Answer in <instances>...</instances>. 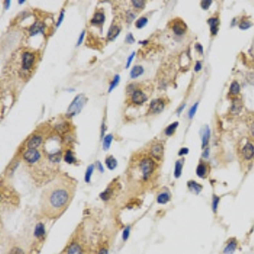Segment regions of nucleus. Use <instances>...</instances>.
Wrapping results in <instances>:
<instances>
[{
	"label": "nucleus",
	"instance_id": "ea45409f",
	"mask_svg": "<svg viewBox=\"0 0 254 254\" xmlns=\"http://www.w3.org/2000/svg\"><path fill=\"white\" fill-rule=\"evenodd\" d=\"M134 19H135L134 14H132V12L131 11L127 12V14H126V20H127V21H128L129 23L132 22Z\"/></svg>",
	"mask_w": 254,
	"mask_h": 254
},
{
	"label": "nucleus",
	"instance_id": "0eeeda50",
	"mask_svg": "<svg viewBox=\"0 0 254 254\" xmlns=\"http://www.w3.org/2000/svg\"><path fill=\"white\" fill-rule=\"evenodd\" d=\"M147 96L146 94L144 93L141 90H136L133 92L132 97V102L137 104V105H141L142 104L143 102L147 101Z\"/></svg>",
	"mask_w": 254,
	"mask_h": 254
},
{
	"label": "nucleus",
	"instance_id": "6e6d98bb",
	"mask_svg": "<svg viewBox=\"0 0 254 254\" xmlns=\"http://www.w3.org/2000/svg\"><path fill=\"white\" fill-rule=\"evenodd\" d=\"M99 254H107V251H106L105 249H102V250L100 251Z\"/></svg>",
	"mask_w": 254,
	"mask_h": 254
},
{
	"label": "nucleus",
	"instance_id": "20e7f679",
	"mask_svg": "<svg viewBox=\"0 0 254 254\" xmlns=\"http://www.w3.org/2000/svg\"><path fill=\"white\" fill-rule=\"evenodd\" d=\"M35 63V55L31 52H25L22 55V68L25 70H29Z\"/></svg>",
	"mask_w": 254,
	"mask_h": 254
},
{
	"label": "nucleus",
	"instance_id": "ddd939ff",
	"mask_svg": "<svg viewBox=\"0 0 254 254\" xmlns=\"http://www.w3.org/2000/svg\"><path fill=\"white\" fill-rule=\"evenodd\" d=\"M44 32V25L41 22H36L35 24H33L31 28H30V35L34 36L37 33Z\"/></svg>",
	"mask_w": 254,
	"mask_h": 254
},
{
	"label": "nucleus",
	"instance_id": "3c124183",
	"mask_svg": "<svg viewBox=\"0 0 254 254\" xmlns=\"http://www.w3.org/2000/svg\"><path fill=\"white\" fill-rule=\"evenodd\" d=\"M4 5H5V9H9V6L10 5V1H4Z\"/></svg>",
	"mask_w": 254,
	"mask_h": 254
},
{
	"label": "nucleus",
	"instance_id": "c9c22d12",
	"mask_svg": "<svg viewBox=\"0 0 254 254\" xmlns=\"http://www.w3.org/2000/svg\"><path fill=\"white\" fill-rule=\"evenodd\" d=\"M60 158H61V155H60V152H54L53 154L50 155V160L52 162H58L60 160Z\"/></svg>",
	"mask_w": 254,
	"mask_h": 254
},
{
	"label": "nucleus",
	"instance_id": "4be33fe9",
	"mask_svg": "<svg viewBox=\"0 0 254 254\" xmlns=\"http://www.w3.org/2000/svg\"><path fill=\"white\" fill-rule=\"evenodd\" d=\"M169 200V194L167 192H162L157 197V202L160 204H164Z\"/></svg>",
	"mask_w": 254,
	"mask_h": 254
},
{
	"label": "nucleus",
	"instance_id": "a18cd8bd",
	"mask_svg": "<svg viewBox=\"0 0 254 254\" xmlns=\"http://www.w3.org/2000/svg\"><path fill=\"white\" fill-rule=\"evenodd\" d=\"M84 37H85V32H82V34H81V36H80L79 40H78V42H77V46H79V45L82 44V41H83V39H84Z\"/></svg>",
	"mask_w": 254,
	"mask_h": 254
},
{
	"label": "nucleus",
	"instance_id": "a211bd4d",
	"mask_svg": "<svg viewBox=\"0 0 254 254\" xmlns=\"http://www.w3.org/2000/svg\"><path fill=\"white\" fill-rule=\"evenodd\" d=\"M67 254H82V249L77 243H72L68 247Z\"/></svg>",
	"mask_w": 254,
	"mask_h": 254
},
{
	"label": "nucleus",
	"instance_id": "39448f33",
	"mask_svg": "<svg viewBox=\"0 0 254 254\" xmlns=\"http://www.w3.org/2000/svg\"><path fill=\"white\" fill-rule=\"evenodd\" d=\"M24 159L30 164H34L40 159V152L36 149H28L24 153Z\"/></svg>",
	"mask_w": 254,
	"mask_h": 254
},
{
	"label": "nucleus",
	"instance_id": "4d7b16f0",
	"mask_svg": "<svg viewBox=\"0 0 254 254\" xmlns=\"http://www.w3.org/2000/svg\"><path fill=\"white\" fill-rule=\"evenodd\" d=\"M24 2H25L24 0H22V1H19V3H24Z\"/></svg>",
	"mask_w": 254,
	"mask_h": 254
},
{
	"label": "nucleus",
	"instance_id": "c756f323",
	"mask_svg": "<svg viewBox=\"0 0 254 254\" xmlns=\"http://www.w3.org/2000/svg\"><path fill=\"white\" fill-rule=\"evenodd\" d=\"M230 92L231 94L233 95H237L240 92V85L238 84V82H233L231 83V87H230Z\"/></svg>",
	"mask_w": 254,
	"mask_h": 254
},
{
	"label": "nucleus",
	"instance_id": "79ce46f5",
	"mask_svg": "<svg viewBox=\"0 0 254 254\" xmlns=\"http://www.w3.org/2000/svg\"><path fill=\"white\" fill-rule=\"evenodd\" d=\"M135 54H136V53H132V54H131V55L129 56V58H128V60H127V64H126V69H128L129 67H130V64H131V63H132V60H133V58H134V56H135Z\"/></svg>",
	"mask_w": 254,
	"mask_h": 254
},
{
	"label": "nucleus",
	"instance_id": "4468645a",
	"mask_svg": "<svg viewBox=\"0 0 254 254\" xmlns=\"http://www.w3.org/2000/svg\"><path fill=\"white\" fill-rule=\"evenodd\" d=\"M207 23L209 24L210 26V30L211 33L213 35H216L217 32L219 31V20L218 18H211L207 21Z\"/></svg>",
	"mask_w": 254,
	"mask_h": 254
},
{
	"label": "nucleus",
	"instance_id": "f704fd0d",
	"mask_svg": "<svg viewBox=\"0 0 254 254\" xmlns=\"http://www.w3.org/2000/svg\"><path fill=\"white\" fill-rule=\"evenodd\" d=\"M8 254H25L24 251L20 247H13L9 251Z\"/></svg>",
	"mask_w": 254,
	"mask_h": 254
},
{
	"label": "nucleus",
	"instance_id": "423d86ee",
	"mask_svg": "<svg viewBox=\"0 0 254 254\" xmlns=\"http://www.w3.org/2000/svg\"><path fill=\"white\" fill-rule=\"evenodd\" d=\"M173 32H175L176 35H183L185 32H187V25L185 24L184 21H182L181 20H175L174 21V24H173Z\"/></svg>",
	"mask_w": 254,
	"mask_h": 254
},
{
	"label": "nucleus",
	"instance_id": "473e14b6",
	"mask_svg": "<svg viewBox=\"0 0 254 254\" xmlns=\"http://www.w3.org/2000/svg\"><path fill=\"white\" fill-rule=\"evenodd\" d=\"M94 169V165H90L88 167L87 169V172L85 174V180L87 182H89L90 181V178L92 176V171H93Z\"/></svg>",
	"mask_w": 254,
	"mask_h": 254
},
{
	"label": "nucleus",
	"instance_id": "2eb2a0df",
	"mask_svg": "<svg viewBox=\"0 0 254 254\" xmlns=\"http://www.w3.org/2000/svg\"><path fill=\"white\" fill-rule=\"evenodd\" d=\"M105 21V16L102 12H97L94 15L93 18L91 20V23L93 25H101Z\"/></svg>",
	"mask_w": 254,
	"mask_h": 254
},
{
	"label": "nucleus",
	"instance_id": "a19ab883",
	"mask_svg": "<svg viewBox=\"0 0 254 254\" xmlns=\"http://www.w3.org/2000/svg\"><path fill=\"white\" fill-rule=\"evenodd\" d=\"M126 42L127 43H133V42H135L134 37H133V36H132V33H129L128 35L126 36Z\"/></svg>",
	"mask_w": 254,
	"mask_h": 254
},
{
	"label": "nucleus",
	"instance_id": "7ed1b4c3",
	"mask_svg": "<svg viewBox=\"0 0 254 254\" xmlns=\"http://www.w3.org/2000/svg\"><path fill=\"white\" fill-rule=\"evenodd\" d=\"M85 100H86V97L82 94L76 96L73 102L70 103V107L68 108V113L71 115L78 114L84 105Z\"/></svg>",
	"mask_w": 254,
	"mask_h": 254
},
{
	"label": "nucleus",
	"instance_id": "e433bc0d",
	"mask_svg": "<svg viewBox=\"0 0 254 254\" xmlns=\"http://www.w3.org/2000/svg\"><path fill=\"white\" fill-rule=\"evenodd\" d=\"M197 106H198V102H196V103L191 108L190 111H189V118H190V119L193 118V116H194L195 114H196L197 109Z\"/></svg>",
	"mask_w": 254,
	"mask_h": 254
},
{
	"label": "nucleus",
	"instance_id": "5fc2aeb1",
	"mask_svg": "<svg viewBox=\"0 0 254 254\" xmlns=\"http://www.w3.org/2000/svg\"><path fill=\"white\" fill-rule=\"evenodd\" d=\"M185 108V104H183V105L181 106V108H179V109H178V114H181V111L183 110V108Z\"/></svg>",
	"mask_w": 254,
	"mask_h": 254
},
{
	"label": "nucleus",
	"instance_id": "dca6fc26",
	"mask_svg": "<svg viewBox=\"0 0 254 254\" xmlns=\"http://www.w3.org/2000/svg\"><path fill=\"white\" fill-rule=\"evenodd\" d=\"M120 33V28L118 26H112L108 32V38L109 40H114Z\"/></svg>",
	"mask_w": 254,
	"mask_h": 254
},
{
	"label": "nucleus",
	"instance_id": "f257e3e1",
	"mask_svg": "<svg viewBox=\"0 0 254 254\" xmlns=\"http://www.w3.org/2000/svg\"><path fill=\"white\" fill-rule=\"evenodd\" d=\"M76 187L72 181L60 177L46 186L41 196V208L49 219H57L65 212L72 201Z\"/></svg>",
	"mask_w": 254,
	"mask_h": 254
},
{
	"label": "nucleus",
	"instance_id": "f8f14e48",
	"mask_svg": "<svg viewBox=\"0 0 254 254\" xmlns=\"http://www.w3.org/2000/svg\"><path fill=\"white\" fill-rule=\"evenodd\" d=\"M237 242L235 239H231L228 242L227 245L225 246L224 249V253L225 254H233L235 251L237 250Z\"/></svg>",
	"mask_w": 254,
	"mask_h": 254
},
{
	"label": "nucleus",
	"instance_id": "72a5a7b5",
	"mask_svg": "<svg viewBox=\"0 0 254 254\" xmlns=\"http://www.w3.org/2000/svg\"><path fill=\"white\" fill-rule=\"evenodd\" d=\"M119 82H120V76H119V75H116V76H114V80H113V82H112L111 84H110V87L108 88V92H109L116 87L117 85H118V83H119Z\"/></svg>",
	"mask_w": 254,
	"mask_h": 254
},
{
	"label": "nucleus",
	"instance_id": "f3484780",
	"mask_svg": "<svg viewBox=\"0 0 254 254\" xmlns=\"http://www.w3.org/2000/svg\"><path fill=\"white\" fill-rule=\"evenodd\" d=\"M187 186H188L189 189H190L192 192L196 193V194H198V193L202 191V185L198 184V183H197L196 181H189V182L187 183Z\"/></svg>",
	"mask_w": 254,
	"mask_h": 254
},
{
	"label": "nucleus",
	"instance_id": "37998d69",
	"mask_svg": "<svg viewBox=\"0 0 254 254\" xmlns=\"http://www.w3.org/2000/svg\"><path fill=\"white\" fill-rule=\"evenodd\" d=\"M188 152H189V149L187 148V147H183V148H181V150L179 151V156H182V155L187 154Z\"/></svg>",
	"mask_w": 254,
	"mask_h": 254
},
{
	"label": "nucleus",
	"instance_id": "603ef678",
	"mask_svg": "<svg viewBox=\"0 0 254 254\" xmlns=\"http://www.w3.org/2000/svg\"><path fill=\"white\" fill-rule=\"evenodd\" d=\"M208 152H209V150L207 149V150H206V151L204 152V153L202 154V156H203L204 158H207V157H208Z\"/></svg>",
	"mask_w": 254,
	"mask_h": 254
},
{
	"label": "nucleus",
	"instance_id": "2f4dec72",
	"mask_svg": "<svg viewBox=\"0 0 254 254\" xmlns=\"http://www.w3.org/2000/svg\"><path fill=\"white\" fill-rule=\"evenodd\" d=\"M147 23V18L146 17H142L139 20L137 21L136 22V27L138 29H142V27H144Z\"/></svg>",
	"mask_w": 254,
	"mask_h": 254
},
{
	"label": "nucleus",
	"instance_id": "a878e982",
	"mask_svg": "<svg viewBox=\"0 0 254 254\" xmlns=\"http://www.w3.org/2000/svg\"><path fill=\"white\" fill-rule=\"evenodd\" d=\"M178 125H179L178 122H174L172 123V124H170V125L167 127L166 130H165V134H166L167 136H171V135L175 132V129L177 128Z\"/></svg>",
	"mask_w": 254,
	"mask_h": 254
},
{
	"label": "nucleus",
	"instance_id": "09e8293b",
	"mask_svg": "<svg viewBox=\"0 0 254 254\" xmlns=\"http://www.w3.org/2000/svg\"><path fill=\"white\" fill-rule=\"evenodd\" d=\"M195 47H196V49L198 50V52L200 53H202V51H203V49H202V46L201 44L199 43H197L196 46H195Z\"/></svg>",
	"mask_w": 254,
	"mask_h": 254
},
{
	"label": "nucleus",
	"instance_id": "9b49d317",
	"mask_svg": "<svg viewBox=\"0 0 254 254\" xmlns=\"http://www.w3.org/2000/svg\"><path fill=\"white\" fill-rule=\"evenodd\" d=\"M42 137L39 136H33L27 142V147L29 149H36L41 145Z\"/></svg>",
	"mask_w": 254,
	"mask_h": 254
},
{
	"label": "nucleus",
	"instance_id": "49530a36",
	"mask_svg": "<svg viewBox=\"0 0 254 254\" xmlns=\"http://www.w3.org/2000/svg\"><path fill=\"white\" fill-rule=\"evenodd\" d=\"M201 69H202V64L200 63V62H197L196 65H195V68H194L195 71H199V70H201Z\"/></svg>",
	"mask_w": 254,
	"mask_h": 254
},
{
	"label": "nucleus",
	"instance_id": "9d476101",
	"mask_svg": "<svg viewBox=\"0 0 254 254\" xmlns=\"http://www.w3.org/2000/svg\"><path fill=\"white\" fill-rule=\"evenodd\" d=\"M242 154L246 159H251L254 155V147L252 143H247L242 149Z\"/></svg>",
	"mask_w": 254,
	"mask_h": 254
},
{
	"label": "nucleus",
	"instance_id": "6e6552de",
	"mask_svg": "<svg viewBox=\"0 0 254 254\" xmlns=\"http://www.w3.org/2000/svg\"><path fill=\"white\" fill-rule=\"evenodd\" d=\"M164 102L163 100L161 99H155L152 100L150 104V108L149 111L152 112L153 114H158L164 110Z\"/></svg>",
	"mask_w": 254,
	"mask_h": 254
},
{
	"label": "nucleus",
	"instance_id": "393cba45",
	"mask_svg": "<svg viewBox=\"0 0 254 254\" xmlns=\"http://www.w3.org/2000/svg\"><path fill=\"white\" fill-rule=\"evenodd\" d=\"M112 141H113V136L111 134L107 135L105 137H104V139H103V143H102L103 150H108L109 148Z\"/></svg>",
	"mask_w": 254,
	"mask_h": 254
},
{
	"label": "nucleus",
	"instance_id": "bb28decb",
	"mask_svg": "<svg viewBox=\"0 0 254 254\" xmlns=\"http://www.w3.org/2000/svg\"><path fill=\"white\" fill-rule=\"evenodd\" d=\"M182 172V162L181 161H177L175 163V178H179L181 175Z\"/></svg>",
	"mask_w": 254,
	"mask_h": 254
},
{
	"label": "nucleus",
	"instance_id": "de8ad7c7",
	"mask_svg": "<svg viewBox=\"0 0 254 254\" xmlns=\"http://www.w3.org/2000/svg\"><path fill=\"white\" fill-rule=\"evenodd\" d=\"M129 231H130V228H126V230H125V231H124V236H123V239L124 240H126L127 239V237H128L129 235Z\"/></svg>",
	"mask_w": 254,
	"mask_h": 254
},
{
	"label": "nucleus",
	"instance_id": "4c0bfd02",
	"mask_svg": "<svg viewBox=\"0 0 254 254\" xmlns=\"http://www.w3.org/2000/svg\"><path fill=\"white\" fill-rule=\"evenodd\" d=\"M240 28L242 30H246V29H248V28H250V27H252V23L251 22H249V21H242V23L240 24Z\"/></svg>",
	"mask_w": 254,
	"mask_h": 254
},
{
	"label": "nucleus",
	"instance_id": "58836bf2",
	"mask_svg": "<svg viewBox=\"0 0 254 254\" xmlns=\"http://www.w3.org/2000/svg\"><path fill=\"white\" fill-rule=\"evenodd\" d=\"M212 3V1L211 0H204V1H202L201 2V7L203 9H207L209 8V6L211 5Z\"/></svg>",
	"mask_w": 254,
	"mask_h": 254
},
{
	"label": "nucleus",
	"instance_id": "6ab92c4d",
	"mask_svg": "<svg viewBox=\"0 0 254 254\" xmlns=\"http://www.w3.org/2000/svg\"><path fill=\"white\" fill-rule=\"evenodd\" d=\"M143 72H144V69H143L142 66H141V65H137V66L133 67V69H132V71H131L130 76H131V77H132V79H135V78H137L138 76H142L143 74Z\"/></svg>",
	"mask_w": 254,
	"mask_h": 254
},
{
	"label": "nucleus",
	"instance_id": "b1692460",
	"mask_svg": "<svg viewBox=\"0 0 254 254\" xmlns=\"http://www.w3.org/2000/svg\"><path fill=\"white\" fill-rule=\"evenodd\" d=\"M209 137H210V131H209L208 126H206L205 132L204 133H203V136H202V147H205L207 145Z\"/></svg>",
	"mask_w": 254,
	"mask_h": 254
},
{
	"label": "nucleus",
	"instance_id": "c85d7f7f",
	"mask_svg": "<svg viewBox=\"0 0 254 254\" xmlns=\"http://www.w3.org/2000/svg\"><path fill=\"white\" fill-rule=\"evenodd\" d=\"M64 161L67 162L68 164H73L76 161V158L73 156V153L71 151H67L64 154Z\"/></svg>",
	"mask_w": 254,
	"mask_h": 254
},
{
	"label": "nucleus",
	"instance_id": "c03bdc74",
	"mask_svg": "<svg viewBox=\"0 0 254 254\" xmlns=\"http://www.w3.org/2000/svg\"><path fill=\"white\" fill-rule=\"evenodd\" d=\"M64 11H62L61 13H60V15H59V18H58V22H57V27H59L60 26V24L62 23V21H63V20H64Z\"/></svg>",
	"mask_w": 254,
	"mask_h": 254
},
{
	"label": "nucleus",
	"instance_id": "cd10ccee",
	"mask_svg": "<svg viewBox=\"0 0 254 254\" xmlns=\"http://www.w3.org/2000/svg\"><path fill=\"white\" fill-rule=\"evenodd\" d=\"M219 197H218L217 195H213V201H212V209H213V212L214 213H216L217 210H218V206H219Z\"/></svg>",
	"mask_w": 254,
	"mask_h": 254
},
{
	"label": "nucleus",
	"instance_id": "7c9ffc66",
	"mask_svg": "<svg viewBox=\"0 0 254 254\" xmlns=\"http://www.w3.org/2000/svg\"><path fill=\"white\" fill-rule=\"evenodd\" d=\"M132 3L135 8L137 9H143L146 4V2L142 0H132Z\"/></svg>",
	"mask_w": 254,
	"mask_h": 254
},
{
	"label": "nucleus",
	"instance_id": "5701e85b",
	"mask_svg": "<svg viewBox=\"0 0 254 254\" xmlns=\"http://www.w3.org/2000/svg\"><path fill=\"white\" fill-rule=\"evenodd\" d=\"M35 235L36 237H38V238H42V237H44V235H45V229H44L43 225L41 224V223L37 225L35 230Z\"/></svg>",
	"mask_w": 254,
	"mask_h": 254
},
{
	"label": "nucleus",
	"instance_id": "aec40b11",
	"mask_svg": "<svg viewBox=\"0 0 254 254\" xmlns=\"http://www.w3.org/2000/svg\"><path fill=\"white\" fill-rule=\"evenodd\" d=\"M105 164L109 169H114L117 166V161L116 159L113 157V156H109L106 158Z\"/></svg>",
	"mask_w": 254,
	"mask_h": 254
},
{
	"label": "nucleus",
	"instance_id": "1a4fd4ad",
	"mask_svg": "<svg viewBox=\"0 0 254 254\" xmlns=\"http://www.w3.org/2000/svg\"><path fill=\"white\" fill-rule=\"evenodd\" d=\"M151 155L157 160H161L164 155V147L162 144H155L150 150Z\"/></svg>",
	"mask_w": 254,
	"mask_h": 254
},
{
	"label": "nucleus",
	"instance_id": "8fccbe9b",
	"mask_svg": "<svg viewBox=\"0 0 254 254\" xmlns=\"http://www.w3.org/2000/svg\"><path fill=\"white\" fill-rule=\"evenodd\" d=\"M250 132H251V134L252 136L254 137V123H252V124L251 127H250Z\"/></svg>",
	"mask_w": 254,
	"mask_h": 254
},
{
	"label": "nucleus",
	"instance_id": "412c9836",
	"mask_svg": "<svg viewBox=\"0 0 254 254\" xmlns=\"http://www.w3.org/2000/svg\"><path fill=\"white\" fill-rule=\"evenodd\" d=\"M197 175H198L199 177L203 178L205 177V175H207V166L204 164H200L197 168Z\"/></svg>",
	"mask_w": 254,
	"mask_h": 254
},
{
	"label": "nucleus",
	"instance_id": "864d4df0",
	"mask_svg": "<svg viewBox=\"0 0 254 254\" xmlns=\"http://www.w3.org/2000/svg\"><path fill=\"white\" fill-rule=\"evenodd\" d=\"M97 165H98V168L100 169V171L102 172V171H103V169H102V165H101V164H100V162H97Z\"/></svg>",
	"mask_w": 254,
	"mask_h": 254
},
{
	"label": "nucleus",
	"instance_id": "f03ea898",
	"mask_svg": "<svg viewBox=\"0 0 254 254\" xmlns=\"http://www.w3.org/2000/svg\"><path fill=\"white\" fill-rule=\"evenodd\" d=\"M140 168L142 173L143 179L146 181L152 175L155 168L154 162L151 158H144L140 163Z\"/></svg>",
	"mask_w": 254,
	"mask_h": 254
}]
</instances>
